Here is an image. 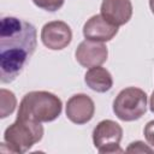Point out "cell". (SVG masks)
Segmentation results:
<instances>
[{"instance_id":"obj_7","label":"cell","mask_w":154,"mask_h":154,"mask_svg":"<svg viewBox=\"0 0 154 154\" xmlns=\"http://www.w3.org/2000/svg\"><path fill=\"white\" fill-rule=\"evenodd\" d=\"M75 57L81 66L90 69L102 65L107 60L108 51L103 42L85 38L78 45Z\"/></svg>"},{"instance_id":"obj_14","label":"cell","mask_w":154,"mask_h":154,"mask_svg":"<svg viewBox=\"0 0 154 154\" xmlns=\"http://www.w3.org/2000/svg\"><path fill=\"white\" fill-rule=\"evenodd\" d=\"M128 153H154V149L147 146L142 141H136L130 143V146L126 148Z\"/></svg>"},{"instance_id":"obj_2","label":"cell","mask_w":154,"mask_h":154,"mask_svg":"<svg viewBox=\"0 0 154 154\" xmlns=\"http://www.w3.org/2000/svg\"><path fill=\"white\" fill-rule=\"evenodd\" d=\"M61 109V100L55 94L38 90L30 91L23 96L17 116L40 123H48L55 120L60 116Z\"/></svg>"},{"instance_id":"obj_12","label":"cell","mask_w":154,"mask_h":154,"mask_svg":"<svg viewBox=\"0 0 154 154\" xmlns=\"http://www.w3.org/2000/svg\"><path fill=\"white\" fill-rule=\"evenodd\" d=\"M17 105V99L14 94L7 89H0V117L6 118L13 113Z\"/></svg>"},{"instance_id":"obj_13","label":"cell","mask_w":154,"mask_h":154,"mask_svg":"<svg viewBox=\"0 0 154 154\" xmlns=\"http://www.w3.org/2000/svg\"><path fill=\"white\" fill-rule=\"evenodd\" d=\"M65 0H32V2L38 7L45 11L49 12H55L58 11L63 5Z\"/></svg>"},{"instance_id":"obj_10","label":"cell","mask_w":154,"mask_h":154,"mask_svg":"<svg viewBox=\"0 0 154 154\" xmlns=\"http://www.w3.org/2000/svg\"><path fill=\"white\" fill-rule=\"evenodd\" d=\"M101 16L109 23L120 26L126 24L132 16V4L130 0H102Z\"/></svg>"},{"instance_id":"obj_9","label":"cell","mask_w":154,"mask_h":154,"mask_svg":"<svg viewBox=\"0 0 154 154\" xmlns=\"http://www.w3.org/2000/svg\"><path fill=\"white\" fill-rule=\"evenodd\" d=\"M117 32H118V26L109 23L101 14H95L90 17L83 26L84 37L99 42L111 41L117 35Z\"/></svg>"},{"instance_id":"obj_5","label":"cell","mask_w":154,"mask_h":154,"mask_svg":"<svg viewBox=\"0 0 154 154\" xmlns=\"http://www.w3.org/2000/svg\"><path fill=\"white\" fill-rule=\"evenodd\" d=\"M123 137L122 126L111 119L101 120L93 130V142L99 153H123L120 141Z\"/></svg>"},{"instance_id":"obj_11","label":"cell","mask_w":154,"mask_h":154,"mask_svg":"<svg viewBox=\"0 0 154 154\" xmlns=\"http://www.w3.org/2000/svg\"><path fill=\"white\" fill-rule=\"evenodd\" d=\"M85 84L96 93H106L113 85V78L108 70L101 66L90 67L84 75Z\"/></svg>"},{"instance_id":"obj_17","label":"cell","mask_w":154,"mask_h":154,"mask_svg":"<svg viewBox=\"0 0 154 154\" xmlns=\"http://www.w3.org/2000/svg\"><path fill=\"white\" fill-rule=\"evenodd\" d=\"M149 7H150V11L154 14V0H149Z\"/></svg>"},{"instance_id":"obj_6","label":"cell","mask_w":154,"mask_h":154,"mask_svg":"<svg viewBox=\"0 0 154 154\" xmlns=\"http://www.w3.org/2000/svg\"><path fill=\"white\" fill-rule=\"evenodd\" d=\"M72 40L71 28L63 20L48 22L43 25L41 30L42 43L53 51L64 49L70 45Z\"/></svg>"},{"instance_id":"obj_16","label":"cell","mask_w":154,"mask_h":154,"mask_svg":"<svg viewBox=\"0 0 154 154\" xmlns=\"http://www.w3.org/2000/svg\"><path fill=\"white\" fill-rule=\"evenodd\" d=\"M149 107H150V111H152L153 114H154V91L152 93L150 99H149Z\"/></svg>"},{"instance_id":"obj_4","label":"cell","mask_w":154,"mask_h":154,"mask_svg":"<svg viewBox=\"0 0 154 154\" xmlns=\"http://www.w3.org/2000/svg\"><path fill=\"white\" fill-rule=\"evenodd\" d=\"M113 112L124 122L140 119L147 112V94L136 87L120 90L113 101Z\"/></svg>"},{"instance_id":"obj_3","label":"cell","mask_w":154,"mask_h":154,"mask_svg":"<svg viewBox=\"0 0 154 154\" xmlns=\"http://www.w3.org/2000/svg\"><path fill=\"white\" fill-rule=\"evenodd\" d=\"M43 137V126L40 122L18 117L5 130L4 141L10 152L25 153Z\"/></svg>"},{"instance_id":"obj_8","label":"cell","mask_w":154,"mask_h":154,"mask_svg":"<svg viewBox=\"0 0 154 154\" xmlns=\"http://www.w3.org/2000/svg\"><path fill=\"white\" fill-rule=\"evenodd\" d=\"M94 101L85 94H75L66 102V117L77 125L90 122L94 117Z\"/></svg>"},{"instance_id":"obj_15","label":"cell","mask_w":154,"mask_h":154,"mask_svg":"<svg viewBox=\"0 0 154 154\" xmlns=\"http://www.w3.org/2000/svg\"><path fill=\"white\" fill-rule=\"evenodd\" d=\"M143 134H144V137H146L147 142L149 143V146H152L154 148V120H150L146 124V126L143 129Z\"/></svg>"},{"instance_id":"obj_1","label":"cell","mask_w":154,"mask_h":154,"mask_svg":"<svg viewBox=\"0 0 154 154\" xmlns=\"http://www.w3.org/2000/svg\"><path fill=\"white\" fill-rule=\"evenodd\" d=\"M37 45L36 28L16 17H2L0 22V79L13 82L24 70Z\"/></svg>"}]
</instances>
